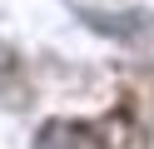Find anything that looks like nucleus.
Returning <instances> with one entry per match:
<instances>
[{
    "label": "nucleus",
    "mask_w": 154,
    "mask_h": 149,
    "mask_svg": "<svg viewBox=\"0 0 154 149\" xmlns=\"http://www.w3.org/2000/svg\"><path fill=\"white\" fill-rule=\"evenodd\" d=\"M35 149H104V144H100V134H94L90 124L50 119V124H40V134H35Z\"/></svg>",
    "instance_id": "1"
}]
</instances>
